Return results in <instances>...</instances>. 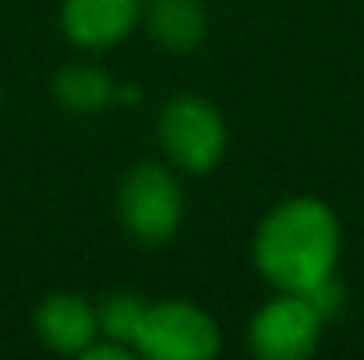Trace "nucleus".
<instances>
[{"label":"nucleus","mask_w":364,"mask_h":360,"mask_svg":"<svg viewBox=\"0 0 364 360\" xmlns=\"http://www.w3.org/2000/svg\"><path fill=\"white\" fill-rule=\"evenodd\" d=\"M340 254V223L333 209L311 198H294L272 209L255 237V261L283 293H311L333 279Z\"/></svg>","instance_id":"1"},{"label":"nucleus","mask_w":364,"mask_h":360,"mask_svg":"<svg viewBox=\"0 0 364 360\" xmlns=\"http://www.w3.org/2000/svg\"><path fill=\"white\" fill-rule=\"evenodd\" d=\"M220 332L205 311L184 300H163L145 304L134 350L156 360H205L216 354Z\"/></svg>","instance_id":"2"},{"label":"nucleus","mask_w":364,"mask_h":360,"mask_svg":"<svg viewBox=\"0 0 364 360\" xmlns=\"http://www.w3.org/2000/svg\"><path fill=\"white\" fill-rule=\"evenodd\" d=\"M159 138L173 163H181L191 173H205L220 163L227 148V127L220 114L195 96H181L166 107L159 120Z\"/></svg>","instance_id":"3"},{"label":"nucleus","mask_w":364,"mask_h":360,"mask_svg":"<svg viewBox=\"0 0 364 360\" xmlns=\"http://www.w3.org/2000/svg\"><path fill=\"white\" fill-rule=\"evenodd\" d=\"M184 212L181 187L170 170L145 163L127 173L121 187V219L124 227L141 240H166Z\"/></svg>","instance_id":"4"},{"label":"nucleus","mask_w":364,"mask_h":360,"mask_svg":"<svg viewBox=\"0 0 364 360\" xmlns=\"http://www.w3.org/2000/svg\"><path fill=\"white\" fill-rule=\"evenodd\" d=\"M322 311L304 293H283L269 300L251 322V347L265 360L308 357L322 332Z\"/></svg>","instance_id":"5"},{"label":"nucleus","mask_w":364,"mask_h":360,"mask_svg":"<svg viewBox=\"0 0 364 360\" xmlns=\"http://www.w3.org/2000/svg\"><path fill=\"white\" fill-rule=\"evenodd\" d=\"M141 0H68L64 32L78 46H114L134 28Z\"/></svg>","instance_id":"6"},{"label":"nucleus","mask_w":364,"mask_h":360,"mask_svg":"<svg viewBox=\"0 0 364 360\" xmlns=\"http://www.w3.org/2000/svg\"><path fill=\"white\" fill-rule=\"evenodd\" d=\"M36 329L46 347H53L60 354H82L100 336V318L82 297L57 293V297L43 300V307L36 315Z\"/></svg>","instance_id":"7"},{"label":"nucleus","mask_w":364,"mask_h":360,"mask_svg":"<svg viewBox=\"0 0 364 360\" xmlns=\"http://www.w3.org/2000/svg\"><path fill=\"white\" fill-rule=\"evenodd\" d=\"M149 32L166 50L188 53L205 39V11L198 0H152L149 4Z\"/></svg>","instance_id":"8"},{"label":"nucleus","mask_w":364,"mask_h":360,"mask_svg":"<svg viewBox=\"0 0 364 360\" xmlns=\"http://www.w3.org/2000/svg\"><path fill=\"white\" fill-rule=\"evenodd\" d=\"M57 99L75 114H92L114 99V82L96 67H68L53 82Z\"/></svg>","instance_id":"9"},{"label":"nucleus","mask_w":364,"mask_h":360,"mask_svg":"<svg viewBox=\"0 0 364 360\" xmlns=\"http://www.w3.org/2000/svg\"><path fill=\"white\" fill-rule=\"evenodd\" d=\"M141 311L145 304L131 293H121V297H110L103 304V311L96 315L100 318V336L114 339V343H124L134 350V332H138V322H141ZM138 354V350H134Z\"/></svg>","instance_id":"10"},{"label":"nucleus","mask_w":364,"mask_h":360,"mask_svg":"<svg viewBox=\"0 0 364 360\" xmlns=\"http://www.w3.org/2000/svg\"><path fill=\"white\" fill-rule=\"evenodd\" d=\"M134 354L131 347H124V343H114V339H107V343H89L85 350H82V357H89V360H127Z\"/></svg>","instance_id":"11"}]
</instances>
